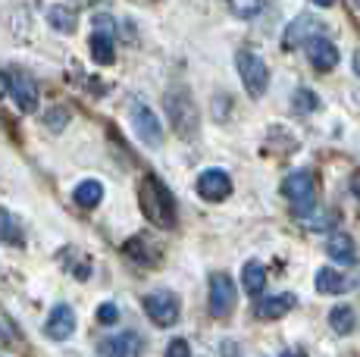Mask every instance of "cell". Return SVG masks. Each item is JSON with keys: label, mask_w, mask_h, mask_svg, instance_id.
I'll return each mask as SVG.
<instances>
[{"label": "cell", "mask_w": 360, "mask_h": 357, "mask_svg": "<svg viewBox=\"0 0 360 357\" xmlns=\"http://www.w3.org/2000/svg\"><path fill=\"white\" fill-rule=\"evenodd\" d=\"M6 94H10V75L0 72V98H6Z\"/></svg>", "instance_id": "obj_28"}, {"label": "cell", "mask_w": 360, "mask_h": 357, "mask_svg": "<svg viewBox=\"0 0 360 357\" xmlns=\"http://www.w3.org/2000/svg\"><path fill=\"white\" fill-rule=\"evenodd\" d=\"M66 122H69V110H66V107H51V110H47V116H44V126H47V129L60 132Z\"/></svg>", "instance_id": "obj_24"}, {"label": "cell", "mask_w": 360, "mask_h": 357, "mask_svg": "<svg viewBox=\"0 0 360 357\" xmlns=\"http://www.w3.org/2000/svg\"><path fill=\"white\" fill-rule=\"evenodd\" d=\"M295 304H297L295 294L292 292H282V294H273V298H263L254 313H257L260 320H279V317H285Z\"/></svg>", "instance_id": "obj_13"}, {"label": "cell", "mask_w": 360, "mask_h": 357, "mask_svg": "<svg viewBox=\"0 0 360 357\" xmlns=\"http://www.w3.org/2000/svg\"><path fill=\"white\" fill-rule=\"evenodd\" d=\"M138 204H141V214L150 219L160 229H172L176 226V201H172V191L166 188L157 176H144L138 182Z\"/></svg>", "instance_id": "obj_1"}, {"label": "cell", "mask_w": 360, "mask_h": 357, "mask_svg": "<svg viewBox=\"0 0 360 357\" xmlns=\"http://www.w3.org/2000/svg\"><path fill=\"white\" fill-rule=\"evenodd\" d=\"M241 285L248 294H260L266 288V270H263L260 260H248L245 270H241Z\"/></svg>", "instance_id": "obj_14"}, {"label": "cell", "mask_w": 360, "mask_h": 357, "mask_svg": "<svg viewBox=\"0 0 360 357\" xmlns=\"http://www.w3.org/2000/svg\"><path fill=\"white\" fill-rule=\"evenodd\" d=\"M260 10V0H235V13L238 16H254Z\"/></svg>", "instance_id": "obj_27"}, {"label": "cell", "mask_w": 360, "mask_h": 357, "mask_svg": "<svg viewBox=\"0 0 360 357\" xmlns=\"http://www.w3.org/2000/svg\"><path fill=\"white\" fill-rule=\"evenodd\" d=\"M292 104H295L297 113H314V110L320 107V100H316V94L310 91V88H297L295 98H292Z\"/></svg>", "instance_id": "obj_23"}, {"label": "cell", "mask_w": 360, "mask_h": 357, "mask_svg": "<svg viewBox=\"0 0 360 357\" xmlns=\"http://www.w3.org/2000/svg\"><path fill=\"white\" fill-rule=\"evenodd\" d=\"M44 332L51 335V339H57V342H66L69 335L75 332V313H72V307L69 304H57L51 311V317H47L44 323Z\"/></svg>", "instance_id": "obj_10"}, {"label": "cell", "mask_w": 360, "mask_h": 357, "mask_svg": "<svg viewBox=\"0 0 360 357\" xmlns=\"http://www.w3.org/2000/svg\"><path fill=\"white\" fill-rule=\"evenodd\" d=\"M326 254L338 264H354V242L348 235H329Z\"/></svg>", "instance_id": "obj_18"}, {"label": "cell", "mask_w": 360, "mask_h": 357, "mask_svg": "<svg viewBox=\"0 0 360 357\" xmlns=\"http://www.w3.org/2000/svg\"><path fill=\"white\" fill-rule=\"evenodd\" d=\"M310 32H320V25H316L310 16H297L295 22L288 25V32H285V47H297L301 41L310 38Z\"/></svg>", "instance_id": "obj_17"}, {"label": "cell", "mask_w": 360, "mask_h": 357, "mask_svg": "<svg viewBox=\"0 0 360 357\" xmlns=\"http://www.w3.org/2000/svg\"><path fill=\"white\" fill-rule=\"evenodd\" d=\"M91 57H94V63H101V66L113 63V60H116L113 35H107V32H94V35H91Z\"/></svg>", "instance_id": "obj_15"}, {"label": "cell", "mask_w": 360, "mask_h": 357, "mask_svg": "<svg viewBox=\"0 0 360 357\" xmlns=\"http://www.w3.org/2000/svg\"><path fill=\"white\" fill-rule=\"evenodd\" d=\"M351 188H354V195H357V197H360V173H357V176H354V182H351Z\"/></svg>", "instance_id": "obj_29"}, {"label": "cell", "mask_w": 360, "mask_h": 357, "mask_svg": "<svg viewBox=\"0 0 360 357\" xmlns=\"http://www.w3.org/2000/svg\"><path fill=\"white\" fill-rule=\"evenodd\" d=\"M0 238H4L6 245H25V232L22 226L13 219V214L6 207H0Z\"/></svg>", "instance_id": "obj_19"}, {"label": "cell", "mask_w": 360, "mask_h": 357, "mask_svg": "<svg viewBox=\"0 0 360 357\" xmlns=\"http://www.w3.org/2000/svg\"><path fill=\"white\" fill-rule=\"evenodd\" d=\"M235 66H238V75H241V82H245L248 94H251V98H263L266 85H269V70H266V63H263V57H257L254 51H238Z\"/></svg>", "instance_id": "obj_3"}, {"label": "cell", "mask_w": 360, "mask_h": 357, "mask_svg": "<svg viewBox=\"0 0 360 357\" xmlns=\"http://www.w3.org/2000/svg\"><path fill=\"white\" fill-rule=\"evenodd\" d=\"M116 320H120V311H116V304H110V301H107V304L98 307V323H101V326H113Z\"/></svg>", "instance_id": "obj_25"}, {"label": "cell", "mask_w": 360, "mask_h": 357, "mask_svg": "<svg viewBox=\"0 0 360 357\" xmlns=\"http://www.w3.org/2000/svg\"><path fill=\"white\" fill-rule=\"evenodd\" d=\"M198 195L204 201H226L232 195V178L223 169H207L198 178Z\"/></svg>", "instance_id": "obj_9"}, {"label": "cell", "mask_w": 360, "mask_h": 357, "mask_svg": "<svg viewBox=\"0 0 360 357\" xmlns=\"http://www.w3.org/2000/svg\"><path fill=\"white\" fill-rule=\"evenodd\" d=\"M316 288H320L323 294H342V292H345V279L338 276L335 270L323 266V270L316 273Z\"/></svg>", "instance_id": "obj_22"}, {"label": "cell", "mask_w": 360, "mask_h": 357, "mask_svg": "<svg viewBox=\"0 0 360 357\" xmlns=\"http://www.w3.org/2000/svg\"><path fill=\"white\" fill-rule=\"evenodd\" d=\"M10 91H13V100L19 104L22 113H32L34 107H38V85L32 82V75L19 72L10 79Z\"/></svg>", "instance_id": "obj_12"}, {"label": "cell", "mask_w": 360, "mask_h": 357, "mask_svg": "<svg viewBox=\"0 0 360 357\" xmlns=\"http://www.w3.org/2000/svg\"><path fill=\"white\" fill-rule=\"evenodd\" d=\"M163 107H166V116H169L172 129H176V135L195 138L198 135V107H195V100H191V94L176 88V91H169L163 98Z\"/></svg>", "instance_id": "obj_2"}, {"label": "cell", "mask_w": 360, "mask_h": 357, "mask_svg": "<svg viewBox=\"0 0 360 357\" xmlns=\"http://www.w3.org/2000/svg\"><path fill=\"white\" fill-rule=\"evenodd\" d=\"M131 126H135L138 138L148 144V148H160V144H163L160 119H157L154 110H150L148 104H141V100H135V104H131Z\"/></svg>", "instance_id": "obj_5"}, {"label": "cell", "mask_w": 360, "mask_h": 357, "mask_svg": "<svg viewBox=\"0 0 360 357\" xmlns=\"http://www.w3.org/2000/svg\"><path fill=\"white\" fill-rule=\"evenodd\" d=\"M354 72H357V75H360V51H357V53H354Z\"/></svg>", "instance_id": "obj_31"}, {"label": "cell", "mask_w": 360, "mask_h": 357, "mask_svg": "<svg viewBox=\"0 0 360 357\" xmlns=\"http://www.w3.org/2000/svg\"><path fill=\"white\" fill-rule=\"evenodd\" d=\"M357 6H360V0H357Z\"/></svg>", "instance_id": "obj_32"}, {"label": "cell", "mask_w": 360, "mask_h": 357, "mask_svg": "<svg viewBox=\"0 0 360 357\" xmlns=\"http://www.w3.org/2000/svg\"><path fill=\"white\" fill-rule=\"evenodd\" d=\"M282 195L292 201V207H295V214H301V216H307L310 210H314V204H316V191H314V176L310 173H292L282 182Z\"/></svg>", "instance_id": "obj_4"}, {"label": "cell", "mask_w": 360, "mask_h": 357, "mask_svg": "<svg viewBox=\"0 0 360 357\" xmlns=\"http://www.w3.org/2000/svg\"><path fill=\"white\" fill-rule=\"evenodd\" d=\"M47 22H51L57 32H75V22H79V19H75V13L69 10V6H51V10H47Z\"/></svg>", "instance_id": "obj_20"}, {"label": "cell", "mask_w": 360, "mask_h": 357, "mask_svg": "<svg viewBox=\"0 0 360 357\" xmlns=\"http://www.w3.org/2000/svg\"><path fill=\"white\" fill-rule=\"evenodd\" d=\"M101 357H138L141 351V339L135 332H122V335H110L101 342Z\"/></svg>", "instance_id": "obj_11"}, {"label": "cell", "mask_w": 360, "mask_h": 357, "mask_svg": "<svg viewBox=\"0 0 360 357\" xmlns=\"http://www.w3.org/2000/svg\"><path fill=\"white\" fill-rule=\"evenodd\" d=\"M329 323H332V329H335L338 335H348L351 329H354V311H351L348 304L332 307V311H329Z\"/></svg>", "instance_id": "obj_21"}, {"label": "cell", "mask_w": 360, "mask_h": 357, "mask_svg": "<svg viewBox=\"0 0 360 357\" xmlns=\"http://www.w3.org/2000/svg\"><path fill=\"white\" fill-rule=\"evenodd\" d=\"M235 283L226 273H213L210 276V313L217 320H223V317H229V313L235 311Z\"/></svg>", "instance_id": "obj_6"}, {"label": "cell", "mask_w": 360, "mask_h": 357, "mask_svg": "<svg viewBox=\"0 0 360 357\" xmlns=\"http://www.w3.org/2000/svg\"><path fill=\"white\" fill-rule=\"evenodd\" d=\"M103 197V185L98 182V178H85V182H79V188H75V204L79 207H98Z\"/></svg>", "instance_id": "obj_16"}, {"label": "cell", "mask_w": 360, "mask_h": 357, "mask_svg": "<svg viewBox=\"0 0 360 357\" xmlns=\"http://www.w3.org/2000/svg\"><path fill=\"white\" fill-rule=\"evenodd\" d=\"M144 311L157 326H172L179 323V298L172 292H154L144 298Z\"/></svg>", "instance_id": "obj_7"}, {"label": "cell", "mask_w": 360, "mask_h": 357, "mask_svg": "<svg viewBox=\"0 0 360 357\" xmlns=\"http://www.w3.org/2000/svg\"><path fill=\"white\" fill-rule=\"evenodd\" d=\"M304 47H307V60H310V66H314V70L329 72V70H335V66H338V47L332 44L329 38L310 35L307 41H304Z\"/></svg>", "instance_id": "obj_8"}, {"label": "cell", "mask_w": 360, "mask_h": 357, "mask_svg": "<svg viewBox=\"0 0 360 357\" xmlns=\"http://www.w3.org/2000/svg\"><path fill=\"white\" fill-rule=\"evenodd\" d=\"M166 357H191V348L185 339H172L169 345H166Z\"/></svg>", "instance_id": "obj_26"}, {"label": "cell", "mask_w": 360, "mask_h": 357, "mask_svg": "<svg viewBox=\"0 0 360 357\" xmlns=\"http://www.w3.org/2000/svg\"><path fill=\"white\" fill-rule=\"evenodd\" d=\"M310 4H314V6H332L335 0H310Z\"/></svg>", "instance_id": "obj_30"}]
</instances>
